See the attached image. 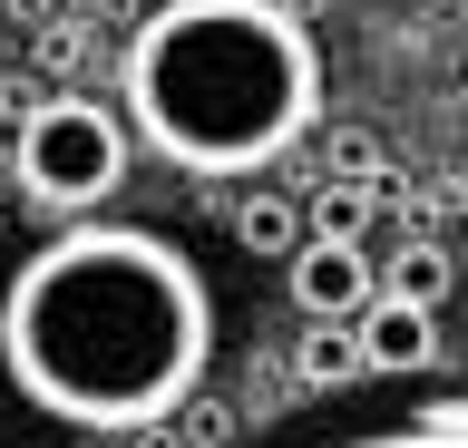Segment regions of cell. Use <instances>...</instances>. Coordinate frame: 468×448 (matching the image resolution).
<instances>
[{
	"mask_svg": "<svg viewBox=\"0 0 468 448\" xmlns=\"http://www.w3.org/2000/svg\"><path fill=\"white\" fill-rule=\"evenodd\" d=\"M215 360V293L156 224L79 214L0 293V370L39 419L127 439L166 429Z\"/></svg>",
	"mask_w": 468,
	"mask_h": 448,
	"instance_id": "1",
	"label": "cell"
},
{
	"mask_svg": "<svg viewBox=\"0 0 468 448\" xmlns=\"http://www.w3.org/2000/svg\"><path fill=\"white\" fill-rule=\"evenodd\" d=\"M117 118L166 166L225 185L263 176L292 137L322 118V49L283 0H156L127 59H117Z\"/></svg>",
	"mask_w": 468,
	"mask_h": 448,
	"instance_id": "2",
	"label": "cell"
},
{
	"mask_svg": "<svg viewBox=\"0 0 468 448\" xmlns=\"http://www.w3.org/2000/svg\"><path fill=\"white\" fill-rule=\"evenodd\" d=\"M127 156H137V137H127L117 108H98V98H39L20 118V137H10V176H20L29 205L88 214L127 185Z\"/></svg>",
	"mask_w": 468,
	"mask_h": 448,
	"instance_id": "3",
	"label": "cell"
},
{
	"mask_svg": "<svg viewBox=\"0 0 468 448\" xmlns=\"http://www.w3.org/2000/svg\"><path fill=\"white\" fill-rule=\"evenodd\" d=\"M351 351H361V380H420L439 370V312L371 283V302L351 312Z\"/></svg>",
	"mask_w": 468,
	"mask_h": 448,
	"instance_id": "4",
	"label": "cell"
},
{
	"mask_svg": "<svg viewBox=\"0 0 468 448\" xmlns=\"http://www.w3.org/2000/svg\"><path fill=\"white\" fill-rule=\"evenodd\" d=\"M292 448H468V410H459V390L439 380V390H420V400H400V410L313 429V439H292Z\"/></svg>",
	"mask_w": 468,
	"mask_h": 448,
	"instance_id": "5",
	"label": "cell"
},
{
	"mask_svg": "<svg viewBox=\"0 0 468 448\" xmlns=\"http://www.w3.org/2000/svg\"><path fill=\"white\" fill-rule=\"evenodd\" d=\"M283 273H292V302H303L313 322H351V312L371 302V264H361L351 234H303L283 254Z\"/></svg>",
	"mask_w": 468,
	"mask_h": 448,
	"instance_id": "6",
	"label": "cell"
},
{
	"mask_svg": "<svg viewBox=\"0 0 468 448\" xmlns=\"http://www.w3.org/2000/svg\"><path fill=\"white\" fill-rule=\"evenodd\" d=\"M371 283H380V293H400V302H430V312H439V302L459 293V264H449V244H430V234H410L400 254H390V264L371 273Z\"/></svg>",
	"mask_w": 468,
	"mask_h": 448,
	"instance_id": "7",
	"label": "cell"
},
{
	"mask_svg": "<svg viewBox=\"0 0 468 448\" xmlns=\"http://www.w3.org/2000/svg\"><path fill=\"white\" fill-rule=\"evenodd\" d=\"M225 224H234V244H244V254H273V264L303 244V205H292V195H263V185L225 214Z\"/></svg>",
	"mask_w": 468,
	"mask_h": 448,
	"instance_id": "8",
	"label": "cell"
},
{
	"mask_svg": "<svg viewBox=\"0 0 468 448\" xmlns=\"http://www.w3.org/2000/svg\"><path fill=\"white\" fill-rule=\"evenodd\" d=\"M292 370L313 390H351L361 380V351H351V322H313L303 331V351H292Z\"/></svg>",
	"mask_w": 468,
	"mask_h": 448,
	"instance_id": "9",
	"label": "cell"
},
{
	"mask_svg": "<svg viewBox=\"0 0 468 448\" xmlns=\"http://www.w3.org/2000/svg\"><path fill=\"white\" fill-rule=\"evenodd\" d=\"M361 214H371L361 185H322L313 205H303V234H361Z\"/></svg>",
	"mask_w": 468,
	"mask_h": 448,
	"instance_id": "10",
	"label": "cell"
},
{
	"mask_svg": "<svg viewBox=\"0 0 468 448\" xmlns=\"http://www.w3.org/2000/svg\"><path fill=\"white\" fill-rule=\"evenodd\" d=\"M332 166H342V176L361 185V176L380 166V156H371V137H361V127H342V137H332Z\"/></svg>",
	"mask_w": 468,
	"mask_h": 448,
	"instance_id": "11",
	"label": "cell"
}]
</instances>
